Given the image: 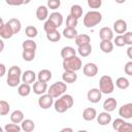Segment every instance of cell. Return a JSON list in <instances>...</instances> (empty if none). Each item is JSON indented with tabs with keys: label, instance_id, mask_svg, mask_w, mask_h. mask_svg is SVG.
<instances>
[{
	"label": "cell",
	"instance_id": "obj_23",
	"mask_svg": "<svg viewBox=\"0 0 132 132\" xmlns=\"http://www.w3.org/2000/svg\"><path fill=\"white\" fill-rule=\"evenodd\" d=\"M48 19L59 28V27H61L62 26V24H63V15L60 13V12H57V11H55V12H52L51 14H50V16H48Z\"/></svg>",
	"mask_w": 132,
	"mask_h": 132
},
{
	"label": "cell",
	"instance_id": "obj_56",
	"mask_svg": "<svg viewBox=\"0 0 132 132\" xmlns=\"http://www.w3.org/2000/svg\"><path fill=\"white\" fill-rule=\"evenodd\" d=\"M30 1L31 0H24V4H28V3H30Z\"/></svg>",
	"mask_w": 132,
	"mask_h": 132
},
{
	"label": "cell",
	"instance_id": "obj_13",
	"mask_svg": "<svg viewBox=\"0 0 132 132\" xmlns=\"http://www.w3.org/2000/svg\"><path fill=\"white\" fill-rule=\"evenodd\" d=\"M97 122L99 125L101 126H105V125H108L110 122H111V116L108 111H102L100 112L99 114H97Z\"/></svg>",
	"mask_w": 132,
	"mask_h": 132
},
{
	"label": "cell",
	"instance_id": "obj_30",
	"mask_svg": "<svg viewBox=\"0 0 132 132\" xmlns=\"http://www.w3.org/2000/svg\"><path fill=\"white\" fill-rule=\"evenodd\" d=\"M70 14L74 18H76L77 20L80 19L82 16V7L78 4H74L71 6L70 8Z\"/></svg>",
	"mask_w": 132,
	"mask_h": 132
},
{
	"label": "cell",
	"instance_id": "obj_2",
	"mask_svg": "<svg viewBox=\"0 0 132 132\" xmlns=\"http://www.w3.org/2000/svg\"><path fill=\"white\" fill-rule=\"evenodd\" d=\"M102 21V14L97 10L88 11L84 16V25L87 28H94Z\"/></svg>",
	"mask_w": 132,
	"mask_h": 132
},
{
	"label": "cell",
	"instance_id": "obj_31",
	"mask_svg": "<svg viewBox=\"0 0 132 132\" xmlns=\"http://www.w3.org/2000/svg\"><path fill=\"white\" fill-rule=\"evenodd\" d=\"M77 35V31L75 28H71V27H66L63 30V36L67 39H73L75 38Z\"/></svg>",
	"mask_w": 132,
	"mask_h": 132
},
{
	"label": "cell",
	"instance_id": "obj_39",
	"mask_svg": "<svg viewBox=\"0 0 132 132\" xmlns=\"http://www.w3.org/2000/svg\"><path fill=\"white\" fill-rule=\"evenodd\" d=\"M4 130L6 132H20L22 130V127H20L18 124L15 123H12L11 124H6L5 127H4Z\"/></svg>",
	"mask_w": 132,
	"mask_h": 132
},
{
	"label": "cell",
	"instance_id": "obj_28",
	"mask_svg": "<svg viewBox=\"0 0 132 132\" xmlns=\"http://www.w3.org/2000/svg\"><path fill=\"white\" fill-rule=\"evenodd\" d=\"M37 78H38V80H40V81H45V82H47V81L51 80V78H52V72H51L48 69H42V70H40V71L38 72Z\"/></svg>",
	"mask_w": 132,
	"mask_h": 132
},
{
	"label": "cell",
	"instance_id": "obj_10",
	"mask_svg": "<svg viewBox=\"0 0 132 132\" xmlns=\"http://www.w3.org/2000/svg\"><path fill=\"white\" fill-rule=\"evenodd\" d=\"M119 114L123 119H132V103H126L119 109Z\"/></svg>",
	"mask_w": 132,
	"mask_h": 132
},
{
	"label": "cell",
	"instance_id": "obj_5",
	"mask_svg": "<svg viewBox=\"0 0 132 132\" xmlns=\"http://www.w3.org/2000/svg\"><path fill=\"white\" fill-rule=\"evenodd\" d=\"M99 89L102 92V94H110L114 90V84L112 81V78L109 75H103L101 76L99 80Z\"/></svg>",
	"mask_w": 132,
	"mask_h": 132
},
{
	"label": "cell",
	"instance_id": "obj_12",
	"mask_svg": "<svg viewBox=\"0 0 132 132\" xmlns=\"http://www.w3.org/2000/svg\"><path fill=\"white\" fill-rule=\"evenodd\" d=\"M127 27H128V26H127V23H126L124 20H122V19L117 20V21L113 23V30H114V32L118 33V34H124V33H126Z\"/></svg>",
	"mask_w": 132,
	"mask_h": 132
},
{
	"label": "cell",
	"instance_id": "obj_47",
	"mask_svg": "<svg viewBox=\"0 0 132 132\" xmlns=\"http://www.w3.org/2000/svg\"><path fill=\"white\" fill-rule=\"evenodd\" d=\"M119 132H132V124L129 122H125L124 125L120 128Z\"/></svg>",
	"mask_w": 132,
	"mask_h": 132
},
{
	"label": "cell",
	"instance_id": "obj_50",
	"mask_svg": "<svg viewBox=\"0 0 132 132\" xmlns=\"http://www.w3.org/2000/svg\"><path fill=\"white\" fill-rule=\"evenodd\" d=\"M8 5L11 6H20L24 4V0H5Z\"/></svg>",
	"mask_w": 132,
	"mask_h": 132
},
{
	"label": "cell",
	"instance_id": "obj_43",
	"mask_svg": "<svg viewBox=\"0 0 132 132\" xmlns=\"http://www.w3.org/2000/svg\"><path fill=\"white\" fill-rule=\"evenodd\" d=\"M87 3H88V5H89L90 8L97 9V8H100L101 7L102 0H87Z\"/></svg>",
	"mask_w": 132,
	"mask_h": 132
},
{
	"label": "cell",
	"instance_id": "obj_22",
	"mask_svg": "<svg viewBox=\"0 0 132 132\" xmlns=\"http://www.w3.org/2000/svg\"><path fill=\"white\" fill-rule=\"evenodd\" d=\"M31 91H32V89H31L30 85H29V84H26V82L21 84V85L19 86V88H18V93H19V95L22 96V97H27V96H29L30 93H31Z\"/></svg>",
	"mask_w": 132,
	"mask_h": 132
},
{
	"label": "cell",
	"instance_id": "obj_44",
	"mask_svg": "<svg viewBox=\"0 0 132 132\" xmlns=\"http://www.w3.org/2000/svg\"><path fill=\"white\" fill-rule=\"evenodd\" d=\"M113 43L117 45V46H119V47H122V46H124V45H126V42H125V38H124V35H122V34H119L116 38H114V40H113Z\"/></svg>",
	"mask_w": 132,
	"mask_h": 132
},
{
	"label": "cell",
	"instance_id": "obj_9",
	"mask_svg": "<svg viewBox=\"0 0 132 132\" xmlns=\"http://www.w3.org/2000/svg\"><path fill=\"white\" fill-rule=\"evenodd\" d=\"M82 72L88 77H94L98 73V66L95 63H87L82 68Z\"/></svg>",
	"mask_w": 132,
	"mask_h": 132
},
{
	"label": "cell",
	"instance_id": "obj_41",
	"mask_svg": "<svg viewBox=\"0 0 132 132\" xmlns=\"http://www.w3.org/2000/svg\"><path fill=\"white\" fill-rule=\"evenodd\" d=\"M57 28H58V27H57L50 19H47V20L45 21L44 25H43V29H44V31H45L46 33L52 32V31H55V30H57Z\"/></svg>",
	"mask_w": 132,
	"mask_h": 132
},
{
	"label": "cell",
	"instance_id": "obj_53",
	"mask_svg": "<svg viewBox=\"0 0 132 132\" xmlns=\"http://www.w3.org/2000/svg\"><path fill=\"white\" fill-rule=\"evenodd\" d=\"M66 131H68V132H72L73 129H72V128H63V129H61V132H66Z\"/></svg>",
	"mask_w": 132,
	"mask_h": 132
},
{
	"label": "cell",
	"instance_id": "obj_40",
	"mask_svg": "<svg viewBox=\"0 0 132 132\" xmlns=\"http://www.w3.org/2000/svg\"><path fill=\"white\" fill-rule=\"evenodd\" d=\"M22 70L19 66H11L9 69H8V74L7 76H22Z\"/></svg>",
	"mask_w": 132,
	"mask_h": 132
},
{
	"label": "cell",
	"instance_id": "obj_17",
	"mask_svg": "<svg viewBox=\"0 0 132 132\" xmlns=\"http://www.w3.org/2000/svg\"><path fill=\"white\" fill-rule=\"evenodd\" d=\"M82 118H84L85 121H88V122L93 121L94 119L97 118V111H96V109L93 108V107H87V108H85L84 111H82Z\"/></svg>",
	"mask_w": 132,
	"mask_h": 132
},
{
	"label": "cell",
	"instance_id": "obj_24",
	"mask_svg": "<svg viewBox=\"0 0 132 132\" xmlns=\"http://www.w3.org/2000/svg\"><path fill=\"white\" fill-rule=\"evenodd\" d=\"M99 46L100 50L105 54H109L113 51V43L111 42V40H101Z\"/></svg>",
	"mask_w": 132,
	"mask_h": 132
},
{
	"label": "cell",
	"instance_id": "obj_36",
	"mask_svg": "<svg viewBox=\"0 0 132 132\" xmlns=\"http://www.w3.org/2000/svg\"><path fill=\"white\" fill-rule=\"evenodd\" d=\"M25 34L29 38H34V37L37 36L38 31H37L36 27H34V26H27L26 29H25Z\"/></svg>",
	"mask_w": 132,
	"mask_h": 132
},
{
	"label": "cell",
	"instance_id": "obj_27",
	"mask_svg": "<svg viewBox=\"0 0 132 132\" xmlns=\"http://www.w3.org/2000/svg\"><path fill=\"white\" fill-rule=\"evenodd\" d=\"M21 124H22V126H21L22 130L25 131V132H32L35 129V123L32 120H30V119L24 120Z\"/></svg>",
	"mask_w": 132,
	"mask_h": 132
},
{
	"label": "cell",
	"instance_id": "obj_48",
	"mask_svg": "<svg viewBox=\"0 0 132 132\" xmlns=\"http://www.w3.org/2000/svg\"><path fill=\"white\" fill-rule=\"evenodd\" d=\"M124 71H125V73H126L127 75L132 76V60L126 63L125 67H124Z\"/></svg>",
	"mask_w": 132,
	"mask_h": 132
},
{
	"label": "cell",
	"instance_id": "obj_11",
	"mask_svg": "<svg viewBox=\"0 0 132 132\" xmlns=\"http://www.w3.org/2000/svg\"><path fill=\"white\" fill-rule=\"evenodd\" d=\"M47 84L45 81H40L37 80L33 84V92L36 95H42L45 94V92H47Z\"/></svg>",
	"mask_w": 132,
	"mask_h": 132
},
{
	"label": "cell",
	"instance_id": "obj_21",
	"mask_svg": "<svg viewBox=\"0 0 132 132\" xmlns=\"http://www.w3.org/2000/svg\"><path fill=\"white\" fill-rule=\"evenodd\" d=\"M73 56H76V51L72 46H64L61 50V57L63 58V60L69 59Z\"/></svg>",
	"mask_w": 132,
	"mask_h": 132
},
{
	"label": "cell",
	"instance_id": "obj_33",
	"mask_svg": "<svg viewBox=\"0 0 132 132\" xmlns=\"http://www.w3.org/2000/svg\"><path fill=\"white\" fill-rule=\"evenodd\" d=\"M22 47L23 50H28V51H36L37 44L35 41H33L32 39H27L22 43Z\"/></svg>",
	"mask_w": 132,
	"mask_h": 132
},
{
	"label": "cell",
	"instance_id": "obj_49",
	"mask_svg": "<svg viewBox=\"0 0 132 132\" xmlns=\"http://www.w3.org/2000/svg\"><path fill=\"white\" fill-rule=\"evenodd\" d=\"M124 38H125L126 44L132 45V32H126V33H124Z\"/></svg>",
	"mask_w": 132,
	"mask_h": 132
},
{
	"label": "cell",
	"instance_id": "obj_42",
	"mask_svg": "<svg viewBox=\"0 0 132 132\" xmlns=\"http://www.w3.org/2000/svg\"><path fill=\"white\" fill-rule=\"evenodd\" d=\"M78 24V20L74 16H72L71 14H69L66 19V27H71V28H75Z\"/></svg>",
	"mask_w": 132,
	"mask_h": 132
},
{
	"label": "cell",
	"instance_id": "obj_16",
	"mask_svg": "<svg viewBox=\"0 0 132 132\" xmlns=\"http://www.w3.org/2000/svg\"><path fill=\"white\" fill-rule=\"evenodd\" d=\"M36 18L39 21H44L48 19V7L44 5H40L36 9Z\"/></svg>",
	"mask_w": 132,
	"mask_h": 132
},
{
	"label": "cell",
	"instance_id": "obj_54",
	"mask_svg": "<svg viewBox=\"0 0 132 132\" xmlns=\"http://www.w3.org/2000/svg\"><path fill=\"white\" fill-rule=\"evenodd\" d=\"M117 3H119V4H122V3H124L126 0H114Z\"/></svg>",
	"mask_w": 132,
	"mask_h": 132
},
{
	"label": "cell",
	"instance_id": "obj_34",
	"mask_svg": "<svg viewBox=\"0 0 132 132\" xmlns=\"http://www.w3.org/2000/svg\"><path fill=\"white\" fill-rule=\"evenodd\" d=\"M46 38L52 42H57L61 39V33H59L58 30L48 32V33H46Z\"/></svg>",
	"mask_w": 132,
	"mask_h": 132
},
{
	"label": "cell",
	"instance_id": "obj_7",
	"mask_svg": "<svg viewBox=\"0 0 132 132\" xmlns=\"http://www.w3.org/2000/svg\"><path fill=\"white\" fill-rule=\"evenodd\" d=\"M1 25H0V36L3 39H9L12 37V35L14 34L11 27L8 25V23H4L3 20L1 19Z\"/></svg>",
	"mask_w": 132,
	"mask_h": 132
},
{
	"label": "cell",
	"instance_id": "obj_18",
	"mask_svg": "<svg viewBox=\"0 0 132 132\" xmlns=\"http://www.w3.org/2000/svg\"><path fill=\"white\" fill-rule=\"evenodd\" d=\"M99 36L101 40H111L113 38V31L109 27H103L99 31Z\"/></svg>",
	"mask_w": 132,
	"mask_h": 132
},
{
	"label": "cell",
	"instance_id": "obj_15",
	"mask_svg": "<svg viewBox=\"0 0 132 132\" xmlns=\"http://www.w3.org/2000/svg\"><path fill=\"white\" fill-rule=\"evenodd\" d=\"M36 79V73L33 70H26L23 74H22V81L26 82V84H34Z\"/></svg>",
	"mask_w": 132,
	"mask_h": 132
},
{
	"label": "cell",
	"instance_id": "obj_8",
	"mask_svg": "<svg viewBox=\"0 0 132 132\" xmlns=\"http://www.w3.org/2000/svg\"><path fill=\"white\" fill-rule=\"evenodd\" d=\"M87 98L91 103H98L102 98V92L100 91V89L93 88L88 91Z\"/></svg>",
	"mask_w": 132,
	"mask_h": 132
},
{
	"label": "cell",
	"instance_id": "obj_25",
	"mask_svg": "<svg viewBox=\"0 0 132 132\" xmlns=\"http://www.w3.org/2000/svg\"><path fill=\"white\" fill-rule=\"evenodd\" d=\"M74 41H75V44L77 46L79 45H82V44H87V43H90L91 42V38L88 34H77L76 37L74 38Z\"/></svg>",
	"mask_w": 132,
	"mask_h": 132
},
{
	"label": "cell",
	"instance_id": "obj_3",
	"mask_svg": "<svg viewBox=\"0 0 132 132\" xmlns=\"http://www.w3.org/2000/svg\"><path fill=\"white\" fill-rule=\"evenodd\" d=\"M63 69L64 70H69V71H78L81 66H82V63H81V60L80 58L76 57V56H73L69 59H65L63 60Z\"/></svg>",
	"mask_w": 132,
	"mask_h": 132
},
{
	"label": "cell",
	"instance_id": "obj_45",
	"mask_svg": "<svg viewBox=\"0 0 132 132\" xmlns=\"http://www.w3.org/2000/svg\"><path fill=\"white\" fill-rule=\"evenodd\" d=\"M124 123H125V121H124L123 118H118V119H116V120L112 122V128H113L116 131L119 132L120 128L124 125Z\"/></svg>",
	"mask_w": 132,
	"mask_h": 132
},
{
	"label": "cell",
	"instance_id": "obj_55",
	"mask_svg": "<svg viewBox=\"0 0 132 132\" xmlns=\"http://www.w3.org/2000/svg\"><path fill=\"white\" fill-rule=\"evenodd\" d=\"M3 47H4V44H3V41H2V40H1V50H0V51H1V52H2V51H3Z\"/></svg>",
	"mask_w": 132,
	"mask_h": 132
},
{
	"label": "cell",
	"instance_id": "obj_51",
	"mask_svg": "<svg viewBox=\"0 0 132 132\" xmlns=\"http://www.w3.org/2000/svg\"><path fill=\"white\" fill-rule=\"evenodd\" d=\"M0 68H1V72H0V76H4V74H5V65L3 64V63H1L0 64Z\"/></svg>",
	"mask_w": 132,
	"mask_h": 132
},
{
	"label": "cell",
	"instance_id": "obj_37",
	"mask_svg": "<svg viewBox=\"0 0 132 132\" xmlns=\"http://www.w3.org/2000/svg\"><path fill=\"white\" fill-rule=\"evenodd\" d=\"M6 82H7V85H8L9 87L14 88V87H16V86H20L21 77H20V76H7Z\"/></svg>",
	"mask_w": 132,
	"mask_h": 132
},
{
	"label": "cell",
	"instance_id": "obj_6",
	"mask_svg": "<svg viewBox=\"0 0 132 132\" xmlns=\"http://www.w3.org/2000/svg\"><path fill=\"white\" fill-rule=\"evenodd\" d=\"M53 104H54V97H52L48 93L40 95V97L38 99L39 107H41L42 109H48L50 107H52Z\"/></svg>",
	"mask_w": 132,
	"mask_h": 132
},
{
	"label": "cell",
	"instance_id": "obj_35",
	"mask_svg": "<svg viewBox=\"0 0 132 132\" xmlns=\"http://www.w3.org/2000/svg\"><path fill=\"white\" fill-rule=\"evenodd\" d=\"M22 57L25 61L27 62H31L34 60L35 58V51H28V50H23L22 53Z\"/></svg>",
	"mask_w": 132,
	"mask_h": 132
},
{
	"label": "cell",
	"instance_id": "obj_38",
	"mask_svg": "<svg viewBox=\"0 0 132 132\" xmlns=\"http://www.w3.org/2000/svg\"><path fill=\"white\" fill-rule=\"evenodd\" d=\"M10 110V105L8 102H6L5 100H1L0 101V114L1 116H6Z\"/></svg>",
	"mask_w": 132,
	"mask_h": 132
},
{
	"label": "cell",
	"instance_id": "obj_4",
	"mask_svg": "<svg viewBox=\"0 0 132 132\" xmlns=\"http://www.w3.org/2000/svg\"><path fill=\"white\" fill-rule=\"evenodd\" d=\"M66 90L67 85L65 81H56L52 86H50V88L47 89V93L54 98H59L66 92Z\"/></svg>",
	"mask_w": 132,
	"mask_h": 132
},
{
	"label": "cell",
	"instance_id": "obj_29",
	"mask_svg": "<svg viewBox=\"0 0 132 132\" xmlns=\"http://www.w3.org/2000/svg\"><path fill=\"white\" fill-rule=\"evenodd\" d=\"M7 23H8V25L11 27V29H12V31H13V33H14V34L19 33V32L21 31V29H22V24H21L20 20L12 18V19L8 20V22H7Z\"/></svg>",
	"mask_w": 132,
	"mask_h": 132
},
{
	"label": "cell",
	"instance_id": "obj_19",
	"mask_svg": "<svg viewBox=\"0 0 132 132\" xmlns=\"http://www.w3.org/2000/svg\"><path fill=\"white\" fill-rule=\"evenodd\" d=\"M118 105V102L117 100L113 98V97H110V98H107L104 102H103V109L105 111H108V112H111L116 109Z\"/></svg>",
	"mask_w": 132,
	"mask_h": 132
},
{
	"label": "cell",
	"instance_id": "obj_20",
	"mask_svg": "<svg viewBox=\"0 0 132 132\" xmlns=\"http://www.w3.org/2000/svg\"><path fill=\"white\" fill-rule=\"evenodd\" d=\"M77 52H78L79 56L82 57V58H86V57L90 56L91 53H92V45H91V43L79 45L78 48H77Z\"/></svg>",
	"mask_w": 132,
	"mask_h": 132
},
{
	"label": "cell",
	"instance_id": "obj_32",
	"mask_svg": "<svg viewBox=\"0 0 132 132\" xmlns=\"http://www.w3.org/2000/svg\"><path fill=\"white\" fill-rule=\"evenodd\" d=\"M116 86H117L119 89H121V90H126V89L129 88L130 81H129L126 77L121 76V77H119V78L116 80Z\"/></svg>",
	"mask_w": 132,
	"mask_h": 132
},
{
	"label": "cell",
	"instance_id": "obj_46",
	"mask_svg": "<svg viewBox=\"0 0 132 132\" xmlns=\"http://www.w3.org/2000/svg\"><path fill=\"white\" fill-rule=\"evenodd\" d=\"M61 5V0H47V7L50 9H58Z\"/></svg>",
	"mask_w": 132,
	"mask_h": 132
},
{
	"label": "cell",
	"instance_id": "obj_52",
	"mask_svg": "<svg viewBox=\"0 0 132 132\" xmlns=\"http://www.w3.org/2000/svg\"><path fill=\"white\" fill-rule=\"evenodd\" d=\"M127 56H128V58H130L132 60V45H130L127 48Z\"/></svg>",
	"mask_w": 132,
	"mask_h": 132
},
{
	"label": "cell",
	"instance_id": "obj_1",
	"mask_svg": "<svg viewBox=\"0 0 132 132\" xmlns=\"http://www.w3.org/2000/svg\"><path fill=\"white\" fill-rule=\"evenodd\" d=\"M73 103H74V100L71 95L63 94L54 102V107L57 112L63 113V112L67 111L69 108H71L73 106Z\"/></svg>",
	"mask_w": 132,
	"mask_h": 132
},
{
	"label": "cell",
	"instance_id": "obj_26",
	"mask_svg": "<svg viewBox=\"0 0 132 132\" xmlns=\"http://www.w3.org/2000/svg\"><path fill=\"white\" fill-rule=\"evenodd\" d=\"M24 120H25V119H24V113H23L22 110L16 109V110L12 111L11 114H10V121H11L12 123L20 124V123H22Z\"/></svg>",
	"mask_w": 132,
	"mask_h": 132
},
{
	"label": "cell",
	"instance_id": "obj_14",
	"mask_svg": "<svg viewBox=\"0 0 132 132\" xmlns=\"http://www.w3.org/2000/svg\"><path fill=\"white\" fill-rule=\"evenodd\" d=\"M62 79L66 84H73L77 79V74L74 71H69V70H64L62 74Z\"/></svg>",
	"mask_w": 132,
	"mask_h": 132
}]
</instances>
